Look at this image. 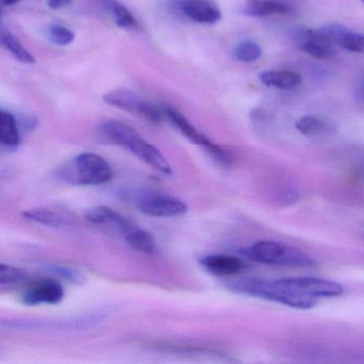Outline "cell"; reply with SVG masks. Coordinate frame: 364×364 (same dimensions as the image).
I'll return each instance as SVG.
<instances>
[{"instance_id": "cell-1", "label": "cell", "mask_w": 364, "mask_h": 364, "mask_svg": "<svg viewBox=\"0 0 364 364\" xmlns=\"http://www.w3.org/2000/svg\"><path fill=\"white\" fill-rule=\"evenodd\" d=\"M102 135L117 146L133 153L140 161L166 176L172 174V168L163 153L139 135L137 131L120 121H106L100 127Z\"/></svg>"}, {"instance_id": "cell-2", "label": "cell", "mask_w": 364, "mask_h": 364, "mask_svg": "<svg viewBox=\"0 0 364 364\" xmlns=\"http://www.w3.org/2000/svg\"><path fill=\"white\" fill-rule=\"evenodd\" d=\"M229 289L235 293L251 297L261 298L268 301L284 304L291 308L308 310L316 304L317 300L306 297L287 287L278 280L263 278H245L230 283Z\"/></svg>"}, {"instance_id": "cell-3", "label": "cell", "mask_w": 364, "mask_h": 364, "mask_svg": "<svg viewBox=\"0 0 364 364\" xmlns=\"http://www.w3.org/2000/svg\"><path fill=\"white\" fill-rule=\"evenodd\" d=\"M112 169L106 159L95 153H82L63 166L59 176L73 185L105 184L112 178Z\"/></svg>"}, {"instance_id": "cell-4", "label": "cell", "mask_w": 364, "mask_h": 364, "mask_svg": "<svg viewBox=\"0 0 364 364\" xmlns=\"http://www.w3.org/2000/svg\"><path fill=\"white\" fill-rule=\"evenodd\" d=\"M244 255L251 261L267 265L289 267H314L316 262L299 249L274 240H259L245 249Z\"/></svg>"}, {"instance_id": "cell-5", "label": "cell", "mask_w": 364, "mask_h": 364, "mask_svg": "<svg viewBox=\"0 0 364 364\" xmlns=\"http://www.w3.org/2000/svg\"><path fill=\"white\" fill-rule=\"evenodd\" d=\"M283 284L306 297L317 300L318 298L338 297L344 293V287L336 281L314 277H295L280 279Z\"/></svg>"}, {"instance_id": "cell-6", "label": "cell", "mask_w": 364, "mask_h": 364, "mask_svg": "<svg viewBox=\"0 0 364 364\" xmlns=\"http://www.w3.org/2000/svg\"><path fill=\"white\" fill-rule=\"evenodd\" d=\"M137 208L142 214L155 218H174L183 216L188 210L184 201L165 195L146 196L137 202Z\"/></svg>"}, {"instance_id": "cell-7", "label": "cell", "mask_w": 364, "mask_h": 364, "mask_svg": "<svg viewBox=\"0 0 364 364\" xmlns=\"http://www.w3.org/2000/svg\"><path fill=\"white\" fill-rule=\"evenodd\" d=\"M298 46L315 59L331 58L336 54V46L327 27L302 31L298 38Z\"/></svg>"}, {"instance_id": "cell-8", "label": "cell", "mask_w": 364, "mask_h": 364, "mask_svg": "<svg viewBox=\"0 0 364 364\" xmlns=\"http://www.w3.org/2000/svg\"><path fill=\"white\" fill-rule=\"evenodd\" d=\"M65 297L63 285L54 279H39L33 281L25 289L23 301L28 306L58 304Z\"/></svg>"}, {"instance_id": "cell-9", "label": "cell", "mask_w": 364, "mask_h": 364, "mask_svg": "<svg viewBox=\"0 0 364 364\" xmlns=\"http://www.w3.org/2000/svg\"><path fill=\"white\" fill-rule=\"evenodd\" d=\"M176 5L186 18L199 24H217L223 18L213 0H176Z\"/></svg>"}, {"instance_id": "cell-10", "label": "cell", "mask_w": 364, "mask_h": 364, "mask_svg": "<svg viewBox=\"0 0 364 364\" xmlns=\"http://www.w3.org/2000/svg\"><path fill=\"white\" fill-rule=\"evenodd\" d=\"M202 267L215 277L230 278L242 274L248 268V264L235 255H210L200 259Z\"/></svg>"}, {"instance_id": "cell-11", "label": "cell", "mask_w": 364, "mask_h": 364, "mask_svg": "<svg viewBox=\"0 0 364 364\" xmlns=\"http://www.w3.org/2000/svg\"><path fill=\"white\" fill-rule=\"evenodd\" d=\"M85 217H86L87 220L95 223V225H106L114 227L123 235H125L134 227L131 221L127 220L122 215L119 214L116 210L108 208V206H95V208H90V210H87Z\"/></svg>"}, {"instance_id": "cell-12", "label": "cell", "mask_w": 364, "mask_h": 364, "mask_svg": "<svg viewBox=\"0 0 364 364\" xmlns=\"http://www.w3.org/2000/svg\"><path fill=\"white\" fill-rule=\"evenodd\" d=\"M164 114L169 119L170 122L178 129V131L193 144H198V146H203L204 149L208 148V146L213 144L210 138L206 137L201 132L198 131L178 110L174 109L172 107H165L163 110Z\"/></svg>"}, {"instance_id": "cell-13", "label": "cell", "mask_w": 364, "mask_h": 364, "mask_svg": "<svg viewBox=\"0 0 364 364\" xmlns=\"http://www.w3.org/2000/svg\"><path fill=\"white\" fill-rule=\"evenodd\" d=\"M293 11L289 4L281 0H247L245 14L253 18L272 16H284Z\"/></svg>"}, {"instance_id": "cell-14", "label": "cell", "mask_w": 364, "mask_h": 364, "mask_svg": "<svg viewBox=\"0 0 364 364\" xmlns=\"http://www.w3.org/2000/svg\"><path fill=\"white\" fill-rule=\"evenodd\" d=\"M259 80L265 86L279 89V90H294L300 86L302 77L297 72L276 70V71L263 72L259 75Z\"/></svg>"}, {"instance_id": "cell-15", "label": "cell", "mask_w": 364, "mask_h": 364, "mask_svg": "<svg viewBox=\"0 0 364 364\" xmlns=\"http://www.w3.org/2000/svg\"><path fill=\"white\" fill-rule=\"evenodd\" d=\"M336 46L351 53H363L364 43L362 33H355L340 26L327 27Z\"/></svg>"}, {"instance_id": "cell-16", "label": "cell", "mask_w": 364, "mask_h": 364, "mask_svg": "<svg viewBox=\"0 0 364 364\" xmlns=\"http://www.w3.org/2000/svg\"><path fill=\"white\" fill-rule=\"evenodd\" d=\"M103 99L108 105L114 106V107L119 108V109L135 114H137L138 107H139L142 101L135 93L125 90V89H117V90L110 91V92L104 95Z\"/></svg>"}, {"instance_id": "cell-17", "label": "cell", "mask_w": 364, "mask_h": 364, "mask_svg": "<svg viewBox=\"0 0 364 364\" xmlns=\"http://www.w3.org/2000/svg\"><path fill=\"white\" fill-rule=\"evenodd\" d=\"M23 217L26 220L50 228L65 227L69 223L67 217L63 216L55 210L44 208H31V210H25L23 213Z\"/></svg>"}, {"instance_id": "cell-18", "label": "cell", "mask_w": 364, "mask_h": 364, "mask_svg": "<svg viewBox=\"0 0 364 364\" xmlns=\"http://www.w3.org/2000/svg\"><path fill=\"white\" fill-rule=\"evenodd\" d=\"M0 46L14 55V58L25 65H33L36 59L33 55L21 44V42L5 27L0 25Z\"/></svg>"}, {"instance_id": "cell-19", "label": "cell", "mask_w": 364, "mask_h": 364, "mask_svg": "<svg viewBox=\"0 0 364 364\" xmlns=\"http://www.w3.org/2000/svg\"><path fill=\"white\" fill-rule=\"evenodd\" d=\"M296 129L309 138H323L329 135L331 127L323 119L315 116H304L296 123Z\"/></svg>"}, {"instance_id": "cell-20", "label": "cell", "mask_w": 364, "mask_h": 364, "mask_svg": "<svg viewBox=\"0 0 364 364\" xmlns=\"http://www.w3.org/2000/svg\"><path fill=\"white\" fill-rule=\"evenodd\" d=\"M127 244L135 249L138 252L144 253V255H152L154 253L155 244L154 237L152 234L149 233L146 230L134 225L129 232L124 235Z\"/></svg>"}, {"instance_id": "cell-21", "label": "cell", "mask_w": 364, "mask_h": 364, "mask_svg": "<svg viewBox=\"0 0 364 364\" xmlns=\"http://www.w3.org/2000/svg\"><path fill=\"white\" fill-rule=\"evenodd\" d=\"M102 1L114 16V22L119 28L125 29V31H137L139 27L137 20L122 4L118 3L117 0H102Z\"/></svg>"}, {"instance_id": "cell-22", "label": "cell", "mask_w": 364, "mask_h": 364, "mask_svg": "<svg viewBox=\"0 0 364 364\" xmlns=\"http://www.w3.org/2000/svg\"><path fill=\"white\" fill-rule=\"evenodd\" d=\"M0 144L9 148L20 144V132L16 118L3 110H0Z\"/></svg>"}, {"instance_id": "cell-23", "label": "cell", "mask_w": 364, "mask_h": 364, "mask_svg": "<svg viewBox=\"0 0 364 364\" xmlns=\"http://www.w3.org/2000/svg\"><path fill=\"white\" fill-rule=\"evenodd\" d=\"M234 58L240 63H255L262 56L259 44L252 41H245L238 44L233 50Z\"/></svg>"}, {"instance_id": "cell-24", "label": "cell", "mask_w": 364, "mask_h": 364, "mask_svg": "<svg viewBox=\"0 0 364 364\" xmlns=\"http://www.w3.org/2000/svg\"><path fill=\"white\" fill-rule=\"evenodd\" d=\"M137 116L141 117L144 120L152 124H159L163 119L164 112L159 106L142 100L138 107Z\"/></svg>"}, {"instance_id": "cell-25", "label": "cell", "mask_w": 364, "mask_h": 364, "mask_svg": "<svg viewBox=\"0 0 364 364\" xmlns=\"http://www.w3.org/2000/svg\"><path fill=\"white\" fill-rule=\"evenodd\" d=\"M48 35H50V41L59 46H69L75 40V33L60 25H54L50 27Z\"/></svg>"}, {"instance_id": "cell-26", "label": "cell", "mask_w": 364, "mask_h": 364, "mask_svg": "<svg viewBox=\"0 0 364 364\" xmlns=\"http://www.w3.org/2000/svg\"><path fill=\"white\" fill-rule=\"evenodd\" d=\"M26 278V272L20 268L0 263V284L18 283Z\"/></svg>"}, {"instance_id": "cell-27", "label": "cell", "mask_w": 364, "mask_h": 364, "mask_svg": "<svg viewBox=\"0 0 364 364\" xmlns=\"http://www.w3.org/2000/svg\"><path fill=\"white\" fill-rule=\"evenodd\" d=\"M50 269L55 274H58L59 277H63L65 280L71 281V282L80 284L85 281V277L78 270L72 269V268L65 267V266H50Z\"/></svg>"}, {"instance_id": "cell-28", "label": "cell", "mask_w": 364, "mask_h": 364, "mask_svg": "<svg viewBox=\"0 0 364 364\" xmlns=\"http://www.w3.org/2000/svg\"><path fill=\"white\" fill-rule=\"evenodd\" d=\"M205 151L214 161H216L217 163L220 164V165L230 166V164H231V157H230V155L228 154L220 146H218V144L213 142L210 146H208V148L205 149Z\"/></svg>"}, {"instance_id": "cell-29", "label": "cell", "mask_w": 364, "mask_h": 364, "mask_svg": "<svg viewBox=\"0 0 364 364\" xmlns=\"http://www.w3.org/2000/svg\"><path fill=\"white\" fill-rule=\"evenodd\" d=\"M48 7L53 10L63 9L71 5L72 0H46Z\"/></svg>"}, {"instance_id": "cell-30", "label": "cell", "mask_w": 364, "mask_h": 364, "mask_svg": "<svg viewBox=\"0 0 364 364\" xmlns=\"http://www.w3.org/2000/svg\"><path fill=\"white\" fill-rule=\"evenodd\" d=\"M1 1H3L4 5L11 6L18 4L21 0H1Z\"/></svg>"}]
</instances>
